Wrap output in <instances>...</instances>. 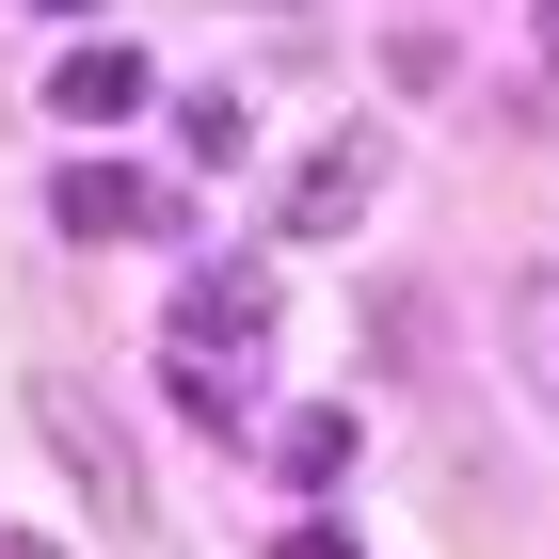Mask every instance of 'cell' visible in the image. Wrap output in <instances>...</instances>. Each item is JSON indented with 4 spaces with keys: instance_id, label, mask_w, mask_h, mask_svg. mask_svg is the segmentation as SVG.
<instances>
[{
    "instance_id": "6da1fadb",
    "label": "cell",
    "mask_w": 559,
    "mask_h": 559,
    "mask_svg": "<svg viewBox=\"0 0 559 559\" xmlns=\"http://www.w3.org/2000/svg\"><path fill=\"white\" fill-rule=\"evenodd\" d=\"M33 431H48V448H64V479H81V496H96V527H144V479H129V431H112V400H96V384H64V368H48V384H33Z\"/></svg>"
},
{
    "instance_id": "7a4b0ae2",
    "label": "cell",
    "mask_w": 559,
    "mask_h": 559,
    "mask_svg": "<svg viewBox=\"0 0 559 559\" xmlns=\"http://www.w3.org/2000/svg\"><path fill=\"white\" fill-rule=\"evenodd\" d=\"M368 192H384V129H336L288 160V240H352L368 224Z\"/></svg>"
},
{
    "instance_id": "3957f363",
    "label": "cell",
    "mask_w": 559,
    "mask_h": 559,
    "mask_svg": "<svg viewBox=\"0 0 559 559\" xmlns=\"http://www.w3.org/2000/svg\"><path fill=\"white\" fill-rule=\"evenodd\" d=\"M257 336H272V272L257 257H209L192 288H176V352H224V368H240Z\"/></svg>"
},
{
    "instance_id": "277c9868",
    "label": "cell",
    "mask_w": 559,
    "mask_h": 559,
    "mask_svg": "<svg viewBox=\"0 0 559 559\" xmlns=\"http://www.w3.org/2000/svg\"><path fill=\"white\" fill-rule=\"evenodd\" d=\"M144 96H160V64H144V48H112V33H81L64 64H48V112H64V129H129Z\"/></svg>"
},
{
    "instance_id": "5b68a950",
    "label": "cell",
    "mask_w": 559,
    "mask_h": 559,
    "mask_svg": "<svg viewBox=\"0 0 559 559\" xmlns=\"http://www.w3.org/2000/svg\"><path fill=\"white\" fill-rule=\"evenodd\" d=\"M48 224H64V240H144V224H176V209H160V176H129V160H64L48 176Z\"/></svg>"
},
{
    "instance_id": "8992f818",
    "label": "cell",
    "mask_w": 559,
    "mask_h": 559,
    "mask_svg": "<svg viewBox=\"0 0 559 559\" xmlns=\"http://www.w3.org/2000/svg\"><path fill=\"white\" fill-rule=\"evenodd\" d=\"M496 336H512V384L559 416V257L544 272H512V304H496Z\"/></svg>"
},
{
    "instance_id": "52a82bcc",
    "label": "cell",
    "mask_w": 559,
    "mask_h": 559,
    "mask_svg": "<svg viewBox=\"0 0 559 559\" xmlns=\"http://www.w3.org/2000/svg\"><path fill=\"white\" fill-rule=\"evenodd\" d=\"M272 479H288V496H336V479H352V416H336V400L272 416Z\"/></svg>"
},
{
    "instance_id": "ba28073f",
    "label": "cell",
    "mask_w": 559,
    "mask_h": 559,
    "mask_svg": "<svg viewBox=\"0 0 559 559\" xmlns=\"http://www.w3.org/2000/svg\"><path fill=\"white\" fill-rule=\"evenodd\" d=\"M176 416H192V431H240V368H224V352H176Z\"/></svg>"
},
{
    "instance_id": "9c48e42d",
    "label": "cell",
    "mask_w": 559,
    "mask_h": 559,
    "mask_svg": "<svg viewBox=\"0 0 559 559\" xmlns=\"http://www.w3.org/2000/svg\"><path fill=\"white\" fill-rule=\"evenodd\" d=\"M176 144H192V160L224 176V160H240V144H257V112H240V96H192V112H176Z\"/></svg>"
},
{
    "instance_id": "30bf717a",
    "label": "cell",
    "mask_w": 559,
    "mask_h": 559,
    "mask_svg": "<svg viewBox=\"0 0 559 559\" xmlns=\"http://www.w3.org/2000/svg\"><path fill=\"white\" fill-rule=\"evenodd\" d=\"M272 559H352V527H288V544H272Z\"/></svg>"
},
{
    "instance_id": "8fae6325",
    "label": "cell",
    "mask_w": 559,
    "mask_h": 559,
    "mask_svg": "<svg viewBox=\"0 0 559 559\" xmlns=\"http://www.w3.org/2000/svg\"><path fill=\"white\" fill-rule=\"evenodd\" d=\"M33 16H96V0H33Z\"/></svg>"
},
{
    "instance_id": "7c38bea8",
    "label": "cell",
    "mask_w": 559,
    "mask_h": 559,
    "mask_svg": "<svg viewBox=\"0 0 559 559\" xmlns=\"http://www.w3.org/2000/svg\"><path fill=\"white\" fill-rule=\"evenodd\" d=\"M0 559H64V544H0Z\"/></svg>"
},
{
    "instance_id": "4fadbf2b",
    "label": "cell",
    "mask_w": 559,
    "mask_h": 559,
    "mask_svg": "<svg viewBox=\"0 0 559 559\" xmlns=\"http://www.w3.org/2000/svg\"><path fill=\"white\" fill-rule=\"evenodd\" d=\"M544 48H559V0H544Z\"/></svg>"
}]
</instances>
